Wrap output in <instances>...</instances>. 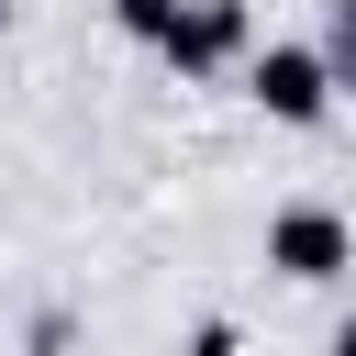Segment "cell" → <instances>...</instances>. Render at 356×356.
Segmentation results:
<instances>
[{
    "mask_svg": "<svg viewBox=\"0 0 356 356\" xmlns=\"http://www.w3.org/2000/svg\"><path fill=\"white\" fill-rule=\"evenodd\" d=\"M267 267H278V278H300V289H334V278L356 267V234H345V211H323V200H289V211L267 222Z\"/></svg>",
    "mask_w": 356,
    "mask_h": 356,
    "instance_id": "6da1fadb",
    "label": "cell"
},
{
    "mask_svg": "<svg viewBox=\"0 0 356 356\" xmlns=\"http://www.w3.org/2000/svg\"><path fill=\"white\" fill-rule=\"evenodd\" d=\"M245 78H256V111H267V122H323V111H334L323 44H245Z\"/></svg>",
    "mask_w": 356,
    "mask_h": 356,
    "instance_id": "7a4b0ae2",
    "label": "cell"
},
{
    "mask_svg": "<svg viewBox=\"0 0 356 356\" xmlns=\"http://www.w3.org/2000/svg\"><path fill=\"white\" fill-rule=\"evenodd\" d=\"M245 44H256V11H245V0H178L167 33H156V56H167L178 78H211V67H234Z\"/></svg>",
    "mask_w": 356,
    "mask_h": 356,
    "instance_id": "3957f363",
    "label": "cell"
},
{
    "mask_svg": "<svg viewBox=\"0 0 356 356\" xmlns=\"http://www.w3.org/2000/svg\"><path fill=\"white\" fill-rule=\"evenodd\" d=\"M167 11H178V0H111V22H122L134 44H156V33H167Z\"/></svg>",
    "mask_w": 356,
    "mask_h": 356,
    "instance_id": "277c9868",
    "label": "cell"
},
{
    "mask_svg": "<svg viewBox=\"0 0 356 356\" xmlns=\"http://www.w3.org/2000/svg\"><path fill=\"white\" fill-rule=\"evenodd\" d=\"M0 22H11V0H0Z\"/></svg>",
    "mask_w": 356,
    "mask_h": 356,
    "instance_id": "5b68a950",
    "label": "cell"
}]
</instances>
